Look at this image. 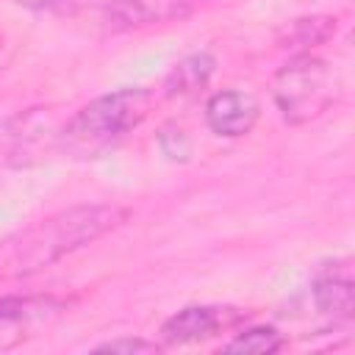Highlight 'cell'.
Segmentation results:
<instances>
[{"instance_id": "obj_1", "label": "cell", "mask_w": 355, "mask_h": 355, "mask_svg": "<svg viewBox=\"0 0 355 355\" xmlns=\"http://www.w3.org/2000/svg\"><path fill=\"white\" fill-rule=\"evenodd\" d=\"M128 208L83 202L61 208L0 239V280L31 277L125 225Z\"/></svg>"}, {"instance_id": "obj_2", "label": "cell", "mask_w": 355, "mask_h": 355, "mask_svg": "<svg viewBox=\"0 0 355 355\" xmlns=\"http://www.w3.org/2000/svg\"><path fill=\"white\" fill-rule=\"evenodd\" d=\"M153 103H155L153 92L141 86H125L94 97L92 103L80 105L72 116L64 119L58 136V153L75 161H89L103 155L128 130L139 128L147 119Z\"/></svg>"}, {"instance_id": "obj_3", "label": "cell", "mask_w": 355, "mask_h": 355, "mask_svg": "<svg viewBox=\"0 0 355 355\" xmlns=\"http://www.w3.org/2000/svg\"><path fill=\"white\" fill-rule=\"evenodd\" d=\"M336 94L338 83L333 67L313 53H297L272 80L275 105L288 125H305L322 116L336 103Z\"/></svg>"}, {"instance_id": "obj_4", "label": "cell", "mask_w": 355, "mask_h": 355, "mask_svg": "<svg viewBox=\"0 0 355 355\" xmlns=\"http://www.w3.org/2000/svg\"><path fill=\"white\" fill-rule=\"evenodd\" d=\"M64 119L50 105H31L0 119V161L8 166H36L58 153Z\"/></svg>"}, {"instance_id": "obj_5", "label": "cell", "mask_w": 355, "mask_h": 355, "mask_svg": "<svg viewBox=\"0 0 355 355\" xmlns=\"http://www.w3.org/2000/svg\"><path fill=\"white\" fill-rule=\"evenodd\" d=\"M247 322V311L233 305H186L161 324L164 347H186L236 330Z\"/></svg>"}, {"instance_id": "obj_6", "label": "cell", "mask_w": 355, "mask_h": 355, "mask_svg": "<svg viewBox=\"0 0 355 355\" xmlns=\"http://www.w3.org/2000/svg\"><path fill=\"white\" fill-rule=\"evenodd\" d=\"M194 11V0H108L100 11V22L111 33L139 31L150 25L178 22Z\"/></svg>"}, {"instance_id": "obj_7", "label": "cell", "mask_w": 355, "mask_h": 355, "mask_svg": "<svg viewBox=\"0 0 355 355\" xmlns=\"http://www.w3.org/2000/svg\"><path fill=\"white\" fill-rule=\"evenodd\" d=\"M311 300H313V308L322 316H327L333 324L352 319L355 283H352V269L347 258L324 261L316 266L311 277Z\"/></svg>"}, {"instance_id": "obj_8", "label": "cell", "mask_w": 355, "mask_h": 355, "mask_svg": "<svg viewBox=\"0 0 355 355\" xmlns=\"http://www.w3.org/2000/svg\"><path fill=\"white\" fill-rule=\"evenodd\" d=\"M261 116V105L250 92L241 89H222L208 97L205 103V125L211 133L222 139H241L247 136Z\"/></svg>"}, {"instance_id": "obj_9", "label": "cell", "mask_w": 355, "mask_h": 355, "mask_svg": "<svg viewBox=\"0 0 355 355\" xmlns=\"http://www.w3.org/2000/svg\"><path fill=\"white\" fill-rule=\"evenodd\" d=\"M214 69H216V58L208 50L191 53L169 69V75L164 80V94L166 97H191L208 86Z\"/></svg>"}, {"instance_id": "obj_10", "label": "cell", "mask_w": 355, "mask_h": 355, "mask_svg": "<svg viewBox=\"0 0 355 355\" xmlns=\"http://www.w3.org/2000/svg\"><path fill=\"white\" fill-rule=\"evenodd\" d=\"M67 305V300L53 294L39 297H3L0 300V327L3 324H28L33 319H44L50 313H58Z\"/></svg>"}, {"instance_id": "obj_11", "label": "cell", "mask_w": 355, "mask_h": 355, "mask_svg": "<svg viewBox=\"0 0 355 355\" xmlns=\"http://www.w3.org/2000/svg\"><path fill=\"white\" fill-rule=\"evenodd\" d=\"M336 33V19L333 17H300L294 22L286 25L283 36H280V44L283 47H291V50H300V53H311V47H319L324 44L327 39H333Z\"/></svg>"}, {"instance_id": "obj_12", "label": "cell", "mask_w": 355, "mask_h": 355, "mask_svg": "<svg viewBox=\"0 0 355 355\" xmlns=\"http://www.w3.org/2000/svg\"><path fill=\"white\" fill-rule=\"evenodd\" d=\"M283 347H286V338L269 324L247 327L236 333V338L222 344L225 352H244V355H269V352H280Z\"/></svg>"}, {"instance_id": "obj_13", "label": "cell", "mask_w": 355, "mask_h": 355, "mask_svg": "<svg viewBox=\"0 0 355 355\" xmlns=\"http://www.w3.org/2000/svg\"><path fill=\"white\" fill-rule=\"evenodd\" d=\"M155 141H158V150L169 161L186 164L191 158V139H189V133L178 122H164L158 128V133H155Z\"/></svg>"}, {"instance_id": "obj_14", "label": "cell", "mask_w": 355, "mask_h": 355, "mask_svg": "<svg viewBox=\"0 0 355 355\" xmlns=\"http://www.w3.org/2000/svg\"><path fill=\"white\" fill-rule=\"evenodd\" d=\"M164 344L147 341V338H111L94 347V352H119V355H133V352H158Z\"/></svg>"}, {"instance_id": "obj_15", "label": "cell", "mask_w": 355, "mask_h": 355, "mask_svg": "<svg viewBox=\"0 0 355 355\" xmlns=\"http://www.w3.org/2000/svg\"><path fill=\"white\" fill-rule=\"evenodd\" d=\"M19 8L36 11V14H69L80 8L86 0H14Z\"/></svg>"}]
</instances>
